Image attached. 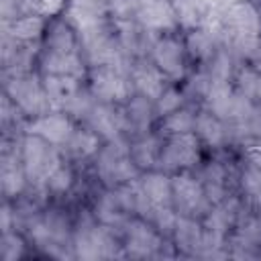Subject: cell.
I'll list each match as a JSON object with an SVG mask.
<instances>
[{"label":"cell","instance_id":"cell-1","mask_svg":"<svg viewBox=\"0 0 261 261\" xmlns=\"http://www.w3.org/2000/svg\"><path fill=\"white\" fill-rule=\"evenodd\" d=\"M110 226H104L96 218L80 220L77 228L73 230V255L84 261H96V259H112V257H124V247L116 243V239L110 232Z\"/></svg>","mask_w":261,"mask_h":261},{"label":"cell","instance_id":"cell-2","mask_svg":"<svg viewBox=\"0 0 261 261\" xmlns=\"http://www.w3.org/2000/svg\"><path fill=\"white\" fill-rule=\"evenodd\" d=\"M20 159H22L29 184H33L39 190H45L47 179L55 173V169L63 165L59 147L29 133L22 137V143H20Z\"/></svg>","mask_w":261,"mask_h":261},{"label":"cell","instance_id":"cell-3","mask_svg":"<svg viewBox=\"0 0 261 261\" xmlns=\"http://www.w3.org/2000/svg\"><path fill=\"white\" fill-rule=\"evenodd\" d=\"M27 232L31 241L43 249L49 255L55 257H65V247H73V232L69 230L67 218L59 214L57 210H49L43 214L33 216L27 222ZM73 251V249H71Z\"/></svg>","mask_w":261,"mask_h":261},{"label":"cell","instance_id":"cell-4","mask_svg":"<svg viewBox=\"0 0 261 261\" xmlns=\"http://www.w3.org/2000/svg\"><path fill=\"white\" fill-rule=\"evenodd\" d=\"M96 173L106 188H118L120 184H126L133 177L141 175L130 157V145L122 139L102 145L96 155Z\"/></svg>","mask_w":261,"mask_h":261},{"label":"cell","instance_id":"cell-5","mask_svg":"<svg viewBox=\"0 0 261 261\" xmlns=\"http://www.w3.org/2000/svg\"><path fill=\"white\" fill-rule=\"evenodd\" d=\"M6 96L10 98V102L27 116L37 118L43 116L47 112H51L47 94H45V86H43V77H39L37 73L24 71V73H14L6 86Z\"/></svg>","mask_w":261,"mask_h":261},{"label":"cell","instance_id":"cell-6","mask_svg":"<svg viewBox=\"0 0 261 261\" xmlns=\"http://www.w3.org/2000/svg\"><path fill=\"white\" fill-rule=\"evenodd\" d=\"M94 100L124 106L133 98V82L116 65H94L88 73Z\"/></svg>","mask_w":261,"mask_h":261},{"label":"cell","instance_id":"cell-7","mask_svg":"<svg viewBox=\"0 0 261 261\" xmlns=\"http://www.w3.org/2000/svg\"><path fill=\"white\" fill-rule=\"evenodd\" d=\"M200 163V139L196 133L171 135L163 141L157 169L165 173L188 171Z\"/></svg>","mask_w":261,"mask_h":261},{"label":"cell","instance_id":"cell-8","mask_svg":"<svg viewBox=\"0 0 261 261\" xmlns=\"http://www.w3.org/2000/svg\"><path fill=\"white\" fill-rule=\"evenodd\" d=\"M171 194H173V208L186 216L204 218V214L212 206L200 177H194L188 171H177L171 177Z\"/></svg>","mask_w":261,"mask_h":261},{"label":"cell","instance_id":"cell-9","mask_svg":"<svg viewBox=\"0 0 261 261\" xmlns=\"http://www.w3.org/2000/svg\"><path fill=\"white\" fill-rule=\"evenodd\" d=\"M124 228V253L135 259L157 257L163 247V234L145 218H128Z\"/></svg>","mask_w":261,"mask_h":261},{"label":"cell","instance_id":"cell-10","mask_svg":"<svg viewBox=\"0 0 261 261\" xmlns=\"http://www.w3.org/2000/svg\"><path fill=\"white\" fill-rule=\"evenodd\" d=\"M153 63L169 77V80H181L186 75V45L173 37L163 35L153 43L151 49Z\"/></svg>","mask_w":261,"mask_h":261},{"label":"cell","instance_id":"cell-11","mask_svg":"<svg viewBox=\"0 0 261 261\" xmlns=\"http://www.w3.org/2000/svg\"><path fill=\"white\" fill-rule=\"evenodd\" d=\"M73 130H75L73 118L67 112H59V110H51L43 116H37L24 126V133L37 135V137L53 143L55 147H63L69 141Z\"/></svg>","mask_w":261,"mask_h":261},{"label":"cell","instance_id":"cell-12","mask_svg":"<svg viewBox=\"0 0 261 261\" xmlns=\"http://www.w3.org/2000/svg\"><path fill=\"white\" fill-rule=\"evenodd\" d=\"M86 122L90 128H94L102 137L104 143L118 141V139H122V133H126L124 112L116 104H106V102L96 100L86 116Z\"/></svg>","mask_w":261,"mask_h":261},{"label":"cell","instance_id":"cell-13","mask_svg":"<svg viewBox=\"0 0 261 261\" xmlns=\"http://www.w3.org/2000/svg\"><path fill=\"white\" fill-rule=\"evenodd\" d=\"M167 75L153 63L147 59H139L133 67H130V82L137 94L149 98L151 102H155L161 92L167 88Z\"/></svg>","mask_w":261,"mask_h":261},{"label":"cell","instance_id":"cell-14","mask_svg":"<svg viewBox=\"0 0 261 261\" xmlns=\"http://www.w3.org/2000/svg\"><path fill=\"white\" fill-rule=\"evenodd\" d=\"M171 239H173V243H175V247H177L179 253L196 257L202 251L204 224L198 218H194V216H186V214H179L177 212Z\"/></svg>","mask_w":261,"mask_h":261},{"label":"cell","instance_id":"cell-15","mask_svg":"<svg viewBox=\"0 0 261 261\" xmlns=\"http://www.w3.org/2000/svg\"><path fill=\"white\" fill-rule=\"evenodd\" d=\"M224 27L230 37L237 35H261V14L249 2L232 4L224 14Z\"/></svg>","mask_w":261,"mask_h":261},{"label":"cell","instance_id":"cell-16","mask_svg":"<svg viewBox=\"0 0 261 261\" xmlns=\"http://www.w3.org/2000/svg\"><path fill=\"white\" fill-rule=\"evenodd\" d=\"M39 67L43 75H73L80 80L86 75L82 53H53L41 49Z\"/></svg>","mask_w":261,"mask_h":261},{"label":"cell","instance_id":"cell-17","mask_svg":"<svg viewBox=\"0 0 261 261\" xmlns=\"http://www.w3.org/2000/svg\"><path fill=\"white\" fill-rule=\"evenodd\" d=\"M122 112H124V124H126V133H133L135 137H141L145 133H149L151 124H153V118L157 116L155 114V106L149 98L137 94L133 96L124 106H122Z\"/></svg>","mask_w":261,"mask_h":261},{"label":"cell","instance_id":"cell-18","mask_svg":"<svg viewBox=\"0 0 261 261\" xmlns=\"http://www.w3.org/2000/svg\"><path fill=\"white\" fill-rule=\"evenodd\" d=\"M0 184L6 198H16L24 192L29 177L20 159V153H4L0 159Z\"/></svg>","mask_w":261,"mask_h":261},{"label":"cell","instance_id":"cell-19","mask_svg":"<svg viewBox=\"0 0 261 261\" xmlns=\"http://www.w3.org/2000/svg\"><path fill=\"white\" fill-rule=\"evenodd\" d=\"M47 24V18L39 14H18L4 20V37L20 43H31L45 35Z\"/></svg>","mask_w":261,"mask_h":261},{"label":"cell","instance_id":"cell-20","mask_svg":"<svg viewBox=\"0 0 261 261\" xmlns=\"http://www.w3.org/2000/svg\"><path fill=\"white\" fill-rule=\"evenodd\" d=\"M77 31L67 20H51L45 31L43 51L53 53H80V39L75 35Z\"/></svg>","mask_w":261,"mask_h":261},{"label":"cell","instance_id":"cell-21","mask_svg":"<svg viewBox=\"0 0 261 261\" xmlns=\"http://www.w3.org/2000/svg\"><path fill=\"white\" fill-rule=\"evenodd\" d=\"M161 149H163L161 133H145L141 137H135V141L130 143V157L139 167V171L157 169Z\"/></svg>","mask_w":261,"mask_h":261},{"label":"cell","instance_id":"cell-22","mask_svg":"<svg viewBox=\"0 0 261 261\" xmlns=\"http://www.w3.org/2000/svg\"><path fill=\"white\" fill-rule=\"evenodd\" d=\"M104 141L102 137L90 128V126H75V130L71 133L69 141L63 145V151L67 153L69 159H75V161H84V159H90V157H96L98 151L102 149Z\"/></svg>","mask_w":261,"mask_h":261},{"label":"cell","instance_id":"cell-23","mask_svg":"<svg viewBox=\"0 0 261 261\" xmlns=\"http://www.w3.org/2000/svg\"><path fill=\"white\" fill-rule=\"evenodd\" d=\"M128 214L130 212L126 210V206L122 204V200L114 188H108V192L102 194L94 206V218L110 228L124 226L128 220Z\"/></svg>","mask_w":261,"mask_h":261},{"label":"cell","instance_id":"cell-24","mask_svg":"<svg viewBox=\"0 0 261 261\" xmlns=\"http://www.w3.org/2000/svg\"><path fill=\"white\" fill-rule=\"evenodd\" d=\"M139 181L151 202L153 208L159 206H173V194H171V177L169 173L161 169H151V171H141Z\"/></svg>","mask_w":261,"mask_h":261},{"label":"cell","instance_id":"cell-25","mask_svg":"<svg viewBox=\"0 0 261 261\" xmlns=\"http://www.w3.org/2000/svg\"><path fill=\"white\" fill-rule=\"evenodd\" d=\"M194 133L208 147H220L226 141V124L208 108H204L196 114Z\"/></svg>","mask_w":261,"mask_h":261},{"label":"cell","instance_id":"cell-26","mask_svg":"<svg viewBox=\"0 0 261 261\" xmlns=\"http://www.w3.org/2000/svg\"><path fill=\"white\" fill-rule=\"evenodd\" d=\"M226 167L220 161H210L202 167L200 171V181L206 190V196L210 200V204H218L220 200H224L226 194Z\"/></svg>","mask_w":261,"mask_h":261},{"label":"cell","instance_id":"cell-27","mask_svg":"<svg viewBox=\"0 0 261 261\" xmlns=\"http://www.w3.org/2000/svg\"><path fill=\"white\" fill-rule=\"evenodd\" d=\"M139 18L149 29H169L175 22L171 6L167 2H163V0H155V2L145 4L143 10L139 12Z\"/></svg>","mask_w":261,"mask_h":261},{"label":"cell","instance_id":"cell-28","mask_svg":"<svg viewBox=\"0 0 261 261\" xmlns=\"http://www.w3.org/2000/svg\"><path fill=\"white\" fill-rule=\"evenodd\" d=\"M194 122H196V114L190 108H177L175 112L167 114L161 118V137H171V135H184V133H194Z\"/></svg>","mask_w":261,"mask_h":261},{"label":"cell","instance_id":"cell-29","mask_svg":"<svg viewBox=\"0 0 261 261\" xmlns=\"http://www.w3.org/2000/svg\"><path fill=\"white\" fill-rule=\"evenodd\" d=\"M184 102H186V94L179 92V90L173 88V86H167V88L161 92V96L153 102V106H155V114H157L159 118H163V116L175 112L177 108H181Z\"/></svg>","mask_w":261,"mask_h":261},{"label":"cell","instance_id":"cell-30","mask_svg":"<svg viewBox=\"0 0 261 261\" xmlns=\"http://www.w3.org/2000/svg\"><path fill=\"white\" fill-rule=\"evenodd\" d=\"M186 49L198 59H210L216 51L214 43H212V37L206 31H192L186 39Z\"/></svg>","mask_w":261,"mask_h":261},{"label":"cell","instance_id":"cell-31","mask_svg":"<svg viewBox=\"0 0 261 261\" xmlns=\"http://www.w3.org/2000/svg\"><path fill=\"white\" fill-rule=\"evenodd\" d=\"M175 218H177V210L173 206H159L153 208L149 214V222L163 234V237H171L173 226H175Z\"/></svg>","mask_w":261,"mask_h":261},{"label":"cell","instance_id":"cell-32","mask_svg":"<svg viewBox=\"0 0 261 261\" xmlns=\"http://www.w3.org/2000/svg\"><path fill=\"white\" fill-rule=\"evenodd\" d=\"M65 8V0H22L24 14H39L43 18L57 16Z\"/></svg>","mask_w":261,"mask_h":261},{"label":"cell","instance_id":"cell-33","mask_svg":"<svg viewBox=\"0 0 261 261\" xmlns=\"http://www.w3.org/2000/svg\"><path fill=\"white\" fill-rule=\"evenodd\" d=\"M241 188L253 200H257L261 196V165L249 163L243 169V173H241Z\"/></svg>","mask_w":261,"mask_h":261},{"label":"cell","instance_id":"cell-34","mask_svg":"<svg viewBox=\"0 0 261 261\" xmlns=\"http://www.w3.org/2000/svg\"><path fill=\"white\" fill-rule=\"evenodd\" d=\"M71 186H73V171H71V167H67V165L63 163V165H61L59 169H55V173L47 179L45 190L51 192V194H65V192L71 190Z\"/></svg>","mask_w":261,"mask_h":261},{"label":"cell","instance_id":"cell-35","mask_svg":"<svg viewBox=\"0 0 261 261\" xmlns=\"http://www.w3.org/2000/svg\"><path fill=\"white\" fill-rule=\"evenodd\" d=\"M24 253V241L16 232H2L0 241V255L4 261H16Z\"/></svg>","mask_w":261,"mask_h":261},{"label":"cell","instance_id":"cell-36","mask_svg":"<svg viewBox=\"0 0 261 261\" xmlns=\"http://www.w3.org/2000/svg\"><path fill=\"white\" fill-rule=\"evenodd\" d=\"M237 232L243 234L255 247H261V212L243 218L241 224H239V228H237Z\"/></svg>","mask_w":261,"mask_h":261},{"label":"cell","instance_id":"cell-37","mask_svg":"<svg viewBox=\"0 0 261 261\" xmlns=\"http://www.w3.org/2000/svg\"><path fill=\"white\" fill-rule=\"evenodd\" d=\"M257 75H259V69L251 67V65H245L241 71H239V92L243 96H247L249 100H255V86H257Z\"/></svg>","mask_w":261,"mask_h":261},{"label":"cell","instance_id":"cell-38","mask_svg":"<svg viewBox=\"0 0 261 261\" xmlns=\"http://www.w3.org/2000/svg\"><path fill=\"white\" fill-rule=\"evenodd\" d=\"M208 88H210V73L208 71H200V73L192 75L188 82V92L196 98H206Z\"/></svg>","mask_w":261,"mask_h":261},{"label":"cell","instance_id":"cell-39","mask_svg":"<svg viewBox=\"0 0 261 261\" xmlns=\"http://www.w3.org/2000/svg\"><path fill=\"white\" fill-rule=\"evenodd\" d=\"M0 230L2 232H10L12 230V210H10L8 204H4L2 210H0Z\"/></svg>","mask_w":261,"mask_h":261},{"label":"cell","instance_id":"cell-40","mask_svg":"<svg viewBox=\"0 0 261 261\" xmlns=\"http://www.w3.org/2000/svg\"><path fill=\"white\" fill-rule=\"evenodd\" d=\"M255 100L259 102L261 106V69H259V75H257V86H255Z\"/></svg>","mask_w":261,"mask_h":261},{"label":"cell","instance_id":"cell-41","mask_svg":"<svg viewBox=\"0 0 261 261\" xmlns=\"http://www.w3.org/2000/svg\"><path fill=\"white\" fill-rule=\"evenodd\" d=\"M255 204H257V210H259V212H261V196H259V198H257V200H255Z\"/></svg>","mask_w":261,"mask_h":261},{"label":"cell","instance_id":"cell-42","mask_svg":"<svg viewBox=\"0 0 261 261\" xmlns=\"http://www.w3.org/2000/svg\"><path fill=\"white\" fill-rule=\"evenodd\" d=\"M259 45H261V37H259Z\"/></svg>","mask_w":261,"mask_h":261}]
</instances>
